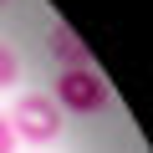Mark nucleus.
<instances>
[{"instance_id":"f257e3e1","label":"nucleus","mask_w":153,"mask_h":153,"mask_svg":"<svg viewBox=\"0 0 153 153\" xmlns=\"http://www.w3.org/2000/svg\"><path fill=\"white\" fill-rule=\"evenodd\" d=\"M51 102L66 107V112L92 117V112H107L112 87L97 76V66H76V71H61V76H56V97H51Z\"/></svg>"},{"instance_id":"f03ea898","label":"nucleus","mask_w":153,"mask_h":153,"mask_svg":"<svg viewBox=\"0 0 153 153\" xmlns=\"http://www.w3.org/2000/svg\"><path fill=\"white\" fill-rule=\"evenodd\" d=\"M10 128H16V138H21V143L46 148V143L61 133V107H56L46 92H26V97L16 102V112H10Z\"/></svg>"},{"instance_id":"7ed1b4c3","label":"nucleus","mask_w":153,"mask_h":153,"mask_svg":"<svg viewBox=\"0 0 153 153\" xmlns=\"http://www.w3.org/2000/svg\"><path fill=\"white\" fill-rule=\"evenodd\" d=\"M46 51L56 56V66H61V71H76V66H92V51H87V41L76 36L71 26H51V31H46Z\"/></svg>"},{"instance_id":"20e7f679","label":"nucleus","mask_w":153,"mask_h":153,"mask_svg":"<svg viewBox=\"0 0 153 153\" xmlns=\"http://www.w3.org/2000/svg\"><path fill=\"white\" fill-rule=\"evenodd\" d=\"M21 82V61H16V51L0 41V87H16Z\"/></svg>"},{"instance_id":"39448f33","label":"nucleus","mask_w":153,"mask_h":153,"mask_svg":"<svg viewBox=\"0 0 153 153\" xmlns=\"http://www.w3.org/2000/svg\"><path fill=\"white\" fill-rule=\"evenodd\" d=\"M16 148H21V138L10 128V117H0V153H16Z\"/></svg>"},{"instance_id":"423d86ee","label":"nucleus","mask_w":153,"mask_h":153,"mask_svg":"<svg viewBox=\"0 0 153 153\" xmlns=\"http://www.w3.org/2000/svg\"><path fill=\"white\" fill-rule=\"evenodd\" d=\"M5 5H10V0H0V10H5Z\"/></svg>"}]
</instances>
